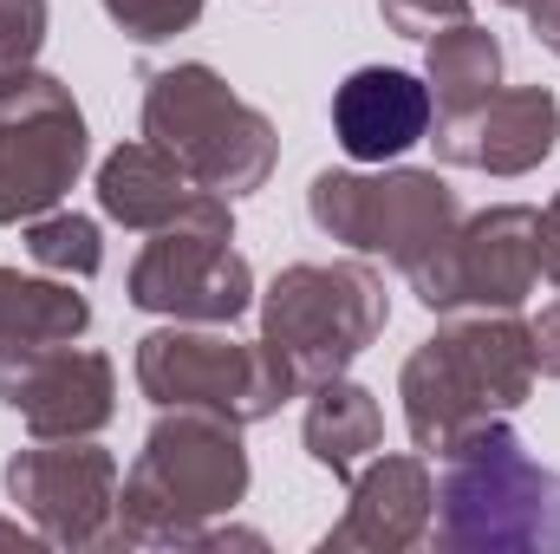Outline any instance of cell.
<instances>
[{
    "label": "cell",
    "mask_w": 560,
    "mask_h": 554,
    "mask_svg": "<svg viewBox=\"0 0 560 554\" xmlns=\"http://www.w3.org/2000/svg\"><path fill=\"white\" fill-rule=\"evenodd\" d=\"M535 333L522 313H489V307H456L398 372L405 424L423 457H450L476 424L515 417L535 399Z\"/></svg>",
    "instance_id": "obj_1"
},
{
    "label": "cell",
    "mask_w": 560,
    "mask_h": 554,
    "mask_svg": "<svg viewBox=\"0 0 560 554\" xmlns=\"http://www.w3.org/2000/svg\"><path fill=\"white\" fill-rule=\"evenodd\" d=\"M255 470L242 450V424L202 405H170L143 430L138 463L118 483L112 549H189L196 529L235 516Z\"/></svg>",
    "instance_id": "obj_2"
},
{
    "label": "cell",
    "mask_w": 560,
    "mask_h": 554,
    "mask_svg": "<svg viewBox=\"0 0 560 554\" xmlns=\"http://www.w3.org/2000/svg\"><path fill=\"white\" fill-rule=\"evenodd\" d=\"M430 535L450 554H560V470L528 457L509 417L476 424L443 457Z\"/></svg>",
    "instance_id": "obj_3"
},
{
    "label": "cell",
    "mask_w": 560,
    "mask_h": 554,
    "mask_svg": "<svg viewBox=\"0 0 560 554\" xmlns=\"http://www.w3.org/2000/svg\"><path fill=\"white\" fill-rule=\"evenodd\" d=\"M143 138L163 143L202 189L229 203L255 196L280 163L275 118L235 99V85L202 59H176L143 79Z\"/></svg>",
    "instance_id": "obj_4"
},
{
    "label": "cell",
    "mask_w": 560,
    "mask_h": 554,
    "mask_svg": "<svg viewBox=\"0 0 560 554\" xmlns=\"http://www.w3.org/2000/svg\"><path fill=\"white\" fill-rule=\"evenodd\" d=\"M261 307V346L280 359L293 392L306 399L313 385L339 379L365 346H378L392 320L385 275L352 255V262H293L268 280Z\"/></svg>",
    "instance_id": "obj_5"
},
{
    "label": "cell",
    "mask_w": 560,
    "mask_h": 554,
    "mask_svg": "<svg viewBox=\"0 0 560 554\" xmlns=\"http://www.w3.org/2000/svg\"><path fill=\"white\" fill-rule=\"evenodd\" d=\"M306 216L352 255H385L398 275H411L456 235L463 203L436 170L378 163V170H319L306 183Z\"/></svg>",
    "instance_id": "obj_6"
},
{
    "label": "cell",
    "mask_w": 560,
    "mask_h": 554,
    "mask_svg": "<svg viewBox=\"0 0 560 554\" xmlns=\"http://www.w3.org/2000/svg\"><path fill=\"white\" fill-rule=\"evenodd\" d=\"M131 372H138V392L156 412L202 405V412L235 417L242 430L275 417L287 399H300L293 379L280 372V359L261 339L242 346L229 326H196V320H170V326L143 333Z\"/></svg>",
    "instance_id": "obj_7"
},
{
    "label": "cell",
    "mask_w": 560,
    "mask_h": 554,
    "mask_svg": "<svg viewBox=\"0 0 560 554\" xmlns=\"http://www.w3.org/2000/svg\"><path fill=\"white\" fill-rule=\"evenodd\" d=\"M92 157L85 112L66 79L26 66L0 79V229L59 209Z\"/></svg>",
    "instance_id": "obj_8"
},
{
    "label": "cell",
    "mask_w": 560,
    "mask_h": 554,
    "mask_svg": "<svg viewBox=\"0 0 560 554\" xmlns=\"http://www.w3.org/2000/svg\"><path fill=\"white\" fill-rule=\"evenodd\" d=\"M405 280L430 313H456V307L522 313L528 293L541 287V209L495 203V209L463 216L456 235Z\"/></svg>",
    "instance_id": "obj_9"
},
{
    "label": "cell",
    "mask_w": 560,
    "mask_h": 554,
    "mask_svg": "<svg viewBox=\"0 0 560 554\" xmlns=\"http://www.w3.org/2000/svg\"><path fill=\"white\" fill-rule=\"evenodd\" d=\"M7 503L39 529L46 549H112L118 529V457L92 437H33V450H13Z\"/></svg>",
    "instance_id": "obj_10"
},
{
    "label": "cell",
    "mask_w": 560,
    "mask_h": 554,
    "mask_svg": "<svg viewBox=\"0 0 560 554\" xmlns=\"http://www.w3.org/2000/svg\"><path fill=\"white\" fill-rule=\"evenodd\" d=\"M125 300L138 313H163V320H196V326H235L255 307V268L235 255L229 229L209 222H176L156 229L131 262Z\"/></svg>",
    "instance_id": "obj_11"
},
{
    "label": "cell",
    "mask_w": 560,
    "mask_h": 554,
    "mask_svg": "<svg viewBox=\"0 0 560 554\" xmlns=\"http://www.w3.org/2000/svg\"><path fill=\"white\" fill-rule=\"evenodd\" d=\"M0 405L33 437H98L118 417V372L79 339L0 346Z\"/></svg>",
    "instance_id": "obj_12"
},
{
    "label": "cell",
    "mask_w": 560,
    "mask_h": 554,
    "mask_svg": "<svg viewBox=\"0 0 560 554\" xmlns=\"http://www.w3.org/2000/svg\"><path fill=\"white\" fill-rule=\"evenodd\" d=\"M423 143H436V163H456V170L528 176L560 143V99L548 85H502L495 99H482L456 118H436Z\"/></svg>",
    "instance_id": "obj_13"
},
{
    "label": "cell",
    "mask_w": 560,
    "mask_h": 554,
    "mask_svg": "<svg viewBox=\"0 0 560 554\" xmlns=\"http://www.w3.org/2000/svg\"><path fill=\"white\" fill-rule=\"evenodd\" d=\"M346 516L326 529V554L365 549V554H405L430 542V516H436V476L423 457H405V450H378L359 463V476L346 483Z\"/></svg>",
    "instance_id": "obj_14"
},
{
    "label": "cell",
    "mask_w": 560,
    "mask_h": 554,
    "mask_svg": "<svg viewBox=\"0 0 560 554\" xmlns=\"http://www.w3.org/2000/svg\"><path fill=\"white\" fill-rule=\"evenodd\" d=\"M430 125H436V99H430L423 72L359 66L332 92V138L352 163H398L405 150L430 138Z\"/></svg>",
    "instance_id": "obj_15"
},
{
    "label": "cell",
    "mask_w": 560,
    "mask_h": 554,
    "mask_svg": "<svg viewBox=\"0 0 560 554\" xmlns=\"http://www.w3.org/2000/svg\"><path fill=\"white\" fill-rule=\"evenodd\" d=\"M196 176L163 150V143H118L105 163H98V209L131 229V235H156V229H176L196 203Z\"/></svg>",
    "instance_id": "obj_16"
},
{
    "label": "cell",
    "mask_w": 560,
    "mask_h": 554,
    "mask_svg": "<svg viewBox=\"0 0 560 554\" xmlns=\"http://www.w3.org/2000/svg\"><path fill=\"white\" fill-rule=\"evenodd\" d=\"M300 437H306V457H313L319 470H332L339 483H352L359 463L378 457V443H385V412H378V399H372L365 385H352V379L339 372V379H326V385L306 392V424H300Z\"/></svg>",
    "instance_id": "obj_17"
},
{
    "label": "cell",
    "mask_w": 560,
    "mask_h": 554,
    "mask_svg": "<svg viewBox=\"0 0 560 554\" xmlns=\"http://www.w3.org/2000/svg\"><path fill=\"white\" fill-rule=\"evenodd\" d=\"M92 300L66 275H20L0 268V346H59L85 339Z\"/></svg>",
    "instance_id": "obj_18"
},
{
    "label": "cell",
    "mask_w": 560,
    "mask_h": 554,
    "mask_svg": "<svg viewBox=\"0 0 560 554\" xmlns=\"http://www.w3.org/2000/svg\"><path fill=\"white\" fill-rule=\"evenodd\" d=\"M423 85L436 99V118H456V112L495 99L502 92V39L476 20L423 39Z\"/></svg>",
    "instance_id": "obj_19"
},
{
    "label": "cell",
    "mask_w": 560,
    "mask_h": 554,
    "mask_svg": "<svg viewBox=\"0 0 560 554\" xmlns=\"http://www.w3.org/2000/svg\"><path fill=\"white\" fill-rule=\"evenodd\" d=\"M26 255H33V268H46V275L92 280L105 268V235H98L92 216H79V209L59 203V209H46V216L26 222Z\"/></svg>",
    "instance_id": "obj_20"
},
{
    "label": "cell",
    "mask_w": 560,
    "mask_h": 554,
    "mask_svg": "<svg viewBox=\"0 0 560 554\" xmlns=\"http://www.w3.org/2000/svg\"><path fill=\"white\" fill-rule=\"evenodd\" d=\"M98 7L112 13V26H118L125 39L156 46V39L189 33V26L202 20V7H209V0H98Z\"/></svg>",
    "instance_id": "obj_21"
},
{
    "label": "cell",
    "mask_w": 560,
    "mask_h": 554,
    "mask_svg": "<svg viewBox=\"0 0 560 554\" xmlns=\"http://www.w3.org/2000/svg\"><path fill=\"white\" fill-rule=\"evenodd\" d=\"M46 26H52V7L46 0H0V79L7 72H26L39 59Z\"/></svg>",
    "instance_id": "obj_22"
},
{
    "label": "cell",
    "mask_w": 560,
    "mask_h": 554,
    "mask_svg": "<svg viewBox=\"0 0 560 554\" xmlns=\"http://www.w3.org/2000/svg\"><path fill=\"white\" fill-rule=\"evenodd\" d=\"M378 20L398 33V39H436L463 20H476L469 0H378Z\"/></svg>",
    "instance_id": "obj_23"
},
{
    "label": "cell",
    "mask_w": 560,
    "mask_h": 554,
    "mask_svg": "<svg viewBox=\"0 0 560 554\" xmlns=\"http://www.w3.org/2000/svg\"><path fill=\"white\" fill-rule=\"evenodd\" d=\"M528 333H535V366H541V379H560V300L541 307V320H528Z\"/></svg>",
    "instance_id": "obj_24"
},
{
    "label": "cell",
    "mask_w": 560,
    "mask_h": 554,
    "mask_svg": "<svg viewBox=\"0 0 560 554\" xmlns=\"http://www.w3.org/2000/svg\"><path fill=\"white\" fill-rule=\"evenodd\" d=\"M541 280L560 287V189H555V203L541 209Z\"/></svg>",
    "instance_id": "obj_25"
},
{
    "label": "cell",
    "mask_w": 560,
    "mask_h": 554,
    "mask_svg": "<svg viewBox=\"0 0 560 554\" xmlns=\"http://www.w3.org/2000/svg\"><path fill=\"white\" fill-rule=\"evenodd\" d=\"M522 13H528V26H535V39H541V46H548V53L560 59V0H528Z\"/></svg>",
    "instance_id": "obj_26"
},
{
    "label": "cell",
    "mask_w": 560,
    "mask_h": 554,
    "mask_svg": "<svg viewBox=\"0 0 560 554\" xmlns=\"http://www.w3.org/2000/svg\"><path fill=\"white\" fill-rule=\"evenodd\" d=\"M39 529H20V522H0V549H33Z\"/></svg>",
    "instance_id": "obj_27"
},
{
    "label": "cell",
    "mask_w": 560,
    "mask_h": 554,
    "mask_svg": "<svg viewBox=\"0 0 560 554\" xmlns=\"http://www.w3.org/2000/svg\"><path fill=\"white\" fill-rule=\"evenodd\" d=\"M495 7H515V13H522V7H528V0H495Z\"/></svg>",
    "instance_id": "obj_28"
}]
</instances>
